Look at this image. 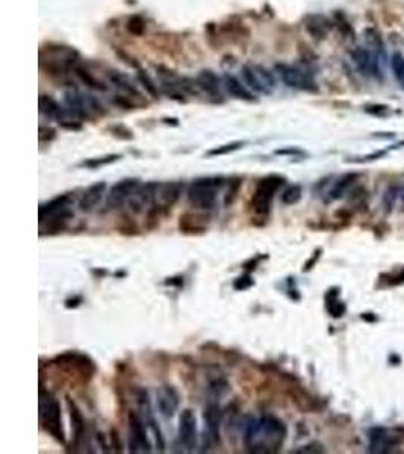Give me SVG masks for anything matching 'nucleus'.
<instances>
[{
    "instance_id": "e433bc0d",
    "label": "nucleus",
    "mask_w": 404,
    "mask_h": 454,
    "mask_svg": "<svg viewBox=\"0 0 404 454\" xmlns=\"http://www.w3.org/2000/svg\"><path fill=\"white\" fill-rule=\"evenodd\" d=\"M328 297H331V301H328V312H331L333 318H339V316H343L345 312L344 303L332 297V294H328Z\"/></svg>"
},
{
    "instance_id": "ea45409f",
    "label": "nucleus",
    "mask_w": 404,
    "mask_h": 454,
    "mask_svg": "<svg viewBox=\"0 0 404 454\" xmlns=\"http://www.w3.org/2000/svg\"><path fill=\"white\" fill-rule=\"evenodd\" d=\"M239 185H241L239 181H237V184H232V182H230V188H229V191H227V194H226V200H225V203H226L227 206L232 205V203L237 200L238 191H239Z\"/></svg>"
},
{
    "instance_id": "a19ab883",
    "label": "nucleus",
    "mask_w": 404,
    "mask_h": 454,
    "mask_svg": "<svg viewBox=\"0 0 404 454\" xmlns=\"http://www.w3.org/2000/svg\"><path fill=\"white\" fill-rule=\"evenodd\" d=\"M40 141L41 143H49L57 136V132L52 128H44V126H40Z\"/></svg>"
},
{
    "instance_id": "bb28decb",
    "label": "nucleus",
    "mask_w": 404,
    "mask_h": 454,
    "mask_svg": "<svg viewBox=\"0 0 404 454\" xmlns=\"http://www.w3.org/2000/svg\"><path fill=\"white\" fill-rule=\"evenodd\" d=\"M356 179H357L356 174H344L343 177H339L338 181L333 184L331 191H328V198L331 200L343 198L350 191V188L355 185Z\"/></svg>"
},
{
    "instance_id": "b1692460",
    "label": "nucleus",
    "mask_w": 404,
    "mask_h": 454,
    "mask_svg": "<svg viewBox=\"0 0 404 454\" xmlns=\"http://www.w3.org/2000/svg\"><path fill=\"white\" fill-rule=\"evenodd\" d=\"M198 88L203 90L205 92H208L209 96L212 97H220L221 96V91H220V79L215 75L214 71L210 70H203L200 71V75L196 79Z\"/></svg>"
},
{
    "instance_id": "79ce46f5",
    "label": "nucleus",
    "mask_w": 404,
    "mask_h": 454,
    "mask_svg": "<svg viewBox=\"0 0 404 454\" xmlns=\"http://www.w3.org/2000/svg\"><path fill=\"white\" fill-rule=\"evenodd\" d=\"M295 453H324V448L321 443H318V442H312V443H307V446L302 447L300 450H295Z\"/></svg>"
},
{
    "instance_id": "ddd939ff",
    "label": "nucleus",
    "mask_w": 404,
    "mask_h": 454,
    "mask_svg": "<svg viewBox=\"0 0 404 454\" xmlns=\"http://www.w3.org/2000/svg\"><path fill=\"white\" fill-rule=\"evenodd\" d=\"M53 364H57L58 366H62L69 369V371H74L81 374L82 377L88 376L91 377L94 374V364L90 357L79 354V353H64L58 356Z\"/></svg>"
},
{
    "instance_id": "6e6552de",
    "label": "nucleus",
    "mask_w": 404,
    "mask_h": 454,
    "mask_svg": "<svg viewBox=\"0 0 404 454\" xmlns=\"http://www.w3.org/2000/svg\"><path fill=\"white\" fill-rule=\"evenodd\" d=\"M275 70H278L280 79L290 88H295V90H300V91H315L316 90V83H315L312 75L302 67L290 66V64H278L275 66Z\"/></svg>"
},
{
    "instance_id": "1a4fd4ad",
    "label": "nucleus",
    "mask_w": 404,
    "mask_h": 454,
    "mask_svg": "<svg viewBox=\"0 0 404 454\" xmlns=\"http://www.w3.org/2000/svg\"><path fill=\"white\" fill-rule=\"evenodd\" d=\"M140 181L133 177H126L123 181L117 182L115 185L111 186L108 197H106V206H108L111 210L121 209L127 202H129L133 193L140 188Z\"/></svg>"
},
{
    "instance_id": "20e7f679",
    "label": "nucleus",
    "mask_w": 404,
    "mask_h": 454,
    "mask_svg": "<svg viewBox=\"0 0 404 454\" xmlns=\"http://www.w3.org/2000/svg\"><path fill=\"white\" fill-rule=\"evenodd\" d=\"M285 177L278 176V174H270L267 177L261 179L256 185V189H254V193L251 196L250 200V208L253 210V214L256 215L258 218H267L270 210H271V205H273V200L278 194L279 189L285 185Z\"/></svg>"
},
{
    "instance_id": "f257e3e1",
    "label": "nucleus",
    "mask_w": 404,
    "mask_h": 454,
    "mask_svg": "<svg viewBox=\"0 0 404 454\" xmlns=\"http://www.w3.org/2000/svg\"><path fill=\"white\" fill-rule=\"evenodd\" d=\"M286 436L288 427L280 418L263 415L250 422L244 435V442L251 453L271 454L280 451Z\"/></svg>"
},
{
    "instance_id": "dca6fc26",
    "label": "nucleus",
    "mask_w": 404,
    "mask_h": 454,
    "mask_svg": "<svg viewBox=\"0 0 404 454\" xmlns=\"http://www.w3.org/2000/svg\"><path fill=\"white\" fill-rule=\"evenodd\" d=\"M158 410L164 418H173L180 406V395L174 386H161L156 393Z\"/></svg>"
},
{
    "instance_id": "c03bdc74",
    "label": "nucleus",
    "mask_w": 404,
    "mask_h": 454,
    "mask_svg": "<svg viewBox=\"0 0 404 454\" xmlns=\"http://www.w3.org/2000/svg\"><path fill=\"white\" fill-rule=\"evenodd\" d=\"M278 155H300V150H292V149H286V150H278L275 152Z\"/></svg>"
},
{
    "instance_id": "4be33fe9",
    "label": "nucleus",
    "mask_w": 404,
    "mask_h": 454,
    "mask_svg": "<svg viewBox=\"0 0 404 454\" xmlns=\"http://www.w3.org/2000/svg\"><path fill=\"white\" fill-rule=\"evenodd\" d=\"M222 83H225V87L232 97H235L238 100H244V102L254 100L253 92L246 85H244V83L237 76L230 75V73H226L225 78H222Z\"/></svg>"
},
{
    "instance_id": "72a5a7b5",
    "label": "nucleus",
    "mask_w": 404,
    "mask_h": 454,
    "mask_svg": "<svg viewBox=\"0 0 404 454\" xmlns=\"http://www.w3.org/2000/svg\"><path fill=\"white\" fill-rule=\"evenodd\" d=\"M391 68L394 73L396 79L404 85V56L400 54H394L391 58Z\"/></svg>"
},
{
    "instance_id": "0eeeda50",
    "label": "nucleus",
    "mask_w": 404,
    "mask_h": 454,
    "mask_svg": "<svg viewBox=\"0 0 404 454\" xmlns=\"http://www.w3.org/2000/svg\"><path fill=\"white\" fill-rule=\"evenodd\" d=\"M246 85L259 94H271L275 88V79L273 73L259 64H247L241 68Z\"/></svg>"
},
{
    "instance_id": "c756f323",
    "label": "nucleus",
    "mask_w": 404,
    "mask_h": 454,
    "mask_svg": "<svg viewBox=\"0 0 404 454\" xmlns=\"http://www.w3.org/2000/svg\"><path fill=\"white\" fill-rule=\"evenodd\" d=\"M328 23L321 16H311L306 18V29L314 38H324L328 30Z\"/></svg>"
},
{
    "instance_id": "a211bd4d",
    "label": "nucleus",
    "mask_w": 404,
    "mask_h": 454,
    "mask_svg": "<svg viewBox=\"0 0 404 454\" xmlns=\"http://www.w3.org/2000/svg\"><path fill=\"white\" fill-rule=\"evenodd\" d=\"M106 193V184L105 182H95L93 185H90L87 189H85L81 200H79V209L82 213H91L93 209H95L102 198Z\"/></svg>"
},
{
    "instance_id": "423d86ee",
    "label": "nucleus",
    "mask_w": 404,
    "mask_h": 454,
    "mask_svg": "<svg viewBox=\"0 0 404 454\" xmlns=\"http://www.w3.org/2000/svg\"><path fill=\"white\" fill-rule=\"evenodd\" d=\"M66 104L74 114L82 120H88L94 115H103L105 109L102 103L91 94H85L81 91H69L66 92Z\"/></svg>"
},
{
    "instance_id": "aec40b11",
    "label": "nucleus",
    "mask_w": 404,
    "mask_h": 454,
    "mask_svg": "<svg viewBox=\"0 0 404 454\" xmlns=\"http://www.w3.org/2000/svg\"><path fill=\"white\" fill-rule=\"evenodd\" d=\"M71 205V196L69 194H62L58 196L55 198L49 200V202L42 203L38 209V221L42 223V221H46L47 218H50L52 215H55L64 209H69V206Z\"/></svg>"
},
{
    "instance_id": "473e14b6",
    "label": "nucleus",
    "mask_w": 404,
    "mask_h": 454,
    "mask_svg": "<svg viewBox=\"0 0 404 454\" xmlns=\"http://www.w3.org/2000/svg\"><path fill=\"white\" fill-rule=\"evenodd\" d=\"M119 160H121V155H108V156H102V157H93V160L85 161L83 167L91 168V170H95V168L109 165L112 162H117Z\"/></svg>"
},
{
    "instance_id": "a878e982",
    "label": "nucleus",
    "mask_w": 404,
    "mask_h": 454,
    "mask_svg": "<svg viewBox=\"0 0 404 454\" xmlns=\"http://www.w3.org/2000/svg\"><path fill=\"white\" fill-rule=\"evenodd\" d=\"M67 405H69V409H70V418H71V429L74 431V441H76V443H78L81 441V438L83 436L85 421H83V417L81 414L79 407L76 406V403H74V401L70 397H67Z\"/></svg>"
},
{
    "instance_id": "f03ea898",
    "label": "nucleus",
    "mask_w": 404,
    "mask_h": 454,
    "mask_svg": "<svg viewBox=\"0 0 404 454\" xmlns=\"http://www.w3.org/2000/svg\"><path fill=\"white\" fill-rule=\"evenodd\" d=\"M225 186L222 177H200L188 186V202L191 206L203 210L214 209L217 205V196Z\"/></svg>"
},
{
    "instance_id": "9d476101",
    "label": "nucleus",
    "mask_w": 404,
    "mask_h": 454,
    "mask_svg": "<svg viewBox=\"0 0 404 454\" xmlns=\"http://www.w3.org/2000/svg\"><path fill=\"white\" fill-rule=\"evenodd\" d=\"M147 424L145 421L131 412L129 414V448L131 453H150L152 443L147 436Z\"/></svg>"
},
{
    "instance_id": "a18cd8bd",
    "label": "nucleus",
    "mask_w": 404,
    "mask_h": 454,
    "mask_svg": "<svg viewBox=\"0 0 404 454\" xmlns=\"http://www.w3.org/2000/svg\"><path fill=\"white\" fill-rule=\"evenodd\" d=\"M177 277H172L170 280H165L167 285H184V279L179 277V280H176Z\"/></svg>"
},
{
    "instance_id": "393cba45",
    "label": "nucleus",
    "mask_w": 404,
    "mask_h": 454,
    "mask_svg": "<svg viewBox=\"0 0 404 454\" xmlns=\"http://www.w3.org/2000/svg\"><path fill=\"white\" fill-rule=\"evenodd\" d=\"M205 217L194 215V214H184L179 220V229L184 234H201L206 230V225L203 221Z\"/></svg>"
},
{
    "instance_id": "f8f14e48",
    "label": "nucleus",
    "mask_w": 404,
    "mask_h": 454,
    "mask_svg": "<svg viewBox=\"0 0 404 454\" xmlns=\"http://www.w3.org/2000/svg\"><path fill=\"white\" fill-rule=\"evenodd\" d=\"M197 419L191 409H184L179 417V439L180 443L188 450L193 451L197 446Z\"/></svg>"
},
{
    "instance_id": "cd10ccee",
    "label": "nucleus",
    "mask_w": 404,
    "mask_h": 454,
    "mask_svg": "<svg viewBox=\"0 0 404 454\" xmlns=\"http://www.w3.org/2000/svg\"><path fill=\"white\" fill-rule=\"evenodd\" d=\"M74 75H76L78 79L83 83V85H87L90 90H94V91H106V90H108V87H106L99 78H95L88 68L76 66V67H74Z\"/></svg>"
},
{
    "instance_id": "7c9ffc66",
    "label": "nucleus",
    "mask_w": 404,
    "mask_h": 454,
    "mask_svg": "<svg viewBox=\"0 0 404 454\" xmlns=\"http://www.w3.org/2000/svg\"><path fill=\"white\" fill-rule=\"evenodd\" d=\"M302 196H303V189L300 185H291L290 188H286L283 194H282V203L283 205H288V206H292V205H297L302 200Z\"/></svg>"
},
{
    "instance_id": "4468645a",
    "label": "nucleus",
    "mask_w": 404,
    "mask_h": 454,
    "mask_svg": "<svg viewBox=\"0 0 404 454\" xmlns=\"http://www.w3.org/2000/svg\"><path fill=\"white\" fill-rule=\"evenodd\" d=\"M158 188H159L158 182H148L145 185H140V188L136 189L129 202H127L131 213L141 214L147 208H152L156 202Z\"/></svg>"
},
{
    "instance_id": "5701e85b",
    "label": "nucleus",
    "mask_w": 404,
    "mask_h": 454,
    "mask_svg": "<svg viewBox=\"0 0 404 454\" xmlns=\"http://www.w3.org/2000/svg\"><path fill=\"white\" fill-rule=\"evenodd\" d=\"M108 80L112 83L114 87H117L121 92H124V96H127V97L135 96V97L140 99V91L136 90L132 79L129 76H126L124 73L112 70L108 73Z\"/></svg>"
},
{
    "instance_id": "37998d69",
    "label": "nucleus",
    "mask_w": 404,
    "mask_h": 454,
    "mask_svg": "<svg viewBox=\"0 0 404 454\" xmlns=\"http://www.w3.org/2000/svg\"><path fill=\"white\" fill-rule=\"evenodd\" d=\"M82 303V297H74V299H69L66 301L67 308H78V306Z\"/></svg>"
},
{
    "instance_id": "39448f33",
    "label": "nucleus",
    "mask_w": 404,
    "mask_h": 454,
    "mask_svg": "<svg viewBox=\"0 0 404 454\" xmlns=\"http://www.w3.org/2000/svg\"><path fill=\"white\" fill-rule=\"evenodd\" d=\"M40 422L42 429L55 438L58 442H66L62 429L61 405L59 401L46 390H40Z\"/></svg>"
},
{
    "instance_id": "2eb2a0df",
    "label": "nucleus",
    "mask_w": 404,
    "mask_h": 454,
    "mask_svg": "<svg viewBox=\"0 0 404 454\" xmlns=\"http://www.w3.org/2000/svg\"><path fill=\"white\" fill-rule=\"evenodd\" d=\"M184 193V184L179 182H168V184H159L158 194H156V202L152 206L156 213H162L165 209L173 208L177 202L180 196Z\"/></svg>"
},
{
    "instance_id": "412c9836",
    "label": "nucleus",
    "mask_w": 404,
    "mask_h": 454,
    "mask_svg": "<svg viewBox=\"0 0 404 454\" xmlns=\"http://www.w3.org/2000/svg\"><path fill=\"white\" fill-rule=\"evenodd\" d=\"M73 218V213L70 209H64L61 213L52 215L50 218H47L46 221H42L40 225H44L46 226H41V235H53V234H58V232L64 230L67 227V225L70 223V220Z\"/></svg>"
},
{
    "instance_id": "6ab92c4d",
    "label": "nucleus",
    "mask_w": 404,
    "mask_h": 454,
    "mask_svg": "<svg viewBox=\"0 0 404 454\" xmlns=\"http://www.w3.org/2000/svg\"><path fill=\"white\" fill-rule=\"evenodd\" d=\"M203 419H205V427L209 433L210 439L220 441V429H221V422H222V414L221 409L217 403H209L205 407L203 412Z\"/></svg>"
},
{
    "instance_id": "2f4dec72",
    "label": "nucleus",
    "mask_w": 404,
    "mask_h": 454,
    "mask_svg": "<svg viewBox=\"0 0 404 454\" xmlns=\"http://www.w3.org/2000/svg\"><path fill=\"white\" fill-rule=\"evenodd\" d=\"M136 78H138V82H140L141 85H143V88H144L148 94H150V96H152L153 99H158V97H159V90H158V85L155 83V80H153L150 76L147 75L145 71H143V70L138 71Z\"/></svg>"
},
{
    "instance_id": "9b49d317",
    "label": "nucleus",
    "mask_w": 404,
    "mask_h": 454,
    "mask_svg": "<svg viewBox=\"0 0 404 454\" xmlns=\"http://www.w3.org/2000/svg\"><path fill=\"white\" fill-rule=\"evenodd\" d=\"M352 59L359 71L369 78H380V58L369 47H356L352 52Z\"/></svg>"
},
{
    "instance_id": "58836bf2",
    "label": "nucleus",
    "mask_w": 404,
    "mask_h": 454,
    "mask_svg": "<svg viewBox=\"0 0 404 454\" xmlns=\"http://www.w3.org/2000/svg\"><path fill=\"white\" fill-rule=\"evenodd\" d=\"M144 20L141 17H133L129 20V23H127V29H129V32L133 35H141L144 32Z\"/></svg>"
},
{
    "instance_id": "f3484780",
    "label": "nucleus",
    "mask_w": 404,
    "mask_h": 454,
    "mask_svg": "<svg viewBox=\"0 0 404 454\" xmlns=\"http://www.w3.org/2000/svg\"><path fill=\"white\" fill-rule=\"evenodd\" d=\"M369 451L376 454H385L394 450L398 443L400 438L394 433H391L386 429H373L369 431Z\"/></svg>"
},
{
    "instance_id": "4c0bfd02",
    "label": "nucleus",
    "mask_w": 404,
    "mask_h": 454,
    "mask_svg": "<svg viewBox=\"0 0 404 454\" xmlns=\"http://www.w3.org/2000/svg\"><path fill=\"white\" fill-rule=\"evenodd\" d=\"M254 285V280L251 279L250 274H242V276L237 277L235 282H233V288L237 291H247Z\"/></svg>"
},
{
    "instance_id": "f704fd0d",
    "label": "nucleus",
    "mask_w": 404,
    "mask_h": 454,
    "mask_svg": "<svg viewBox=\"0 0 404 454\" xmlns=\"http://www.w3.org/2000/svg\"><path fill=\"white\" fill-rule=\"evenodd\" d=\"M241 147H244V143L242 141H235V143H230V144H222V145H218L215 147V149H212L208 152V156H225V155H229V153H233V152H237L239 150Z\"/></svg>"
},
{
    "instance_id": "c9c22d12",
    "label": "nucleus",
    "mask_w": 404,
    "mask_h": 454,
    "mask_svg": "<svg viewBox=\"0 0 404 454\" xmlns=\"http://www.w3.org/2000/svg\"><path fill=\"white\" fill-rule=\"evenodd\" d=\"M386 203L389 206L396 205H404V185L403 186H394L391 188L386 193Z\"/></svg>"
},
{
    "instance_id": "49530a36",
    "label": "nucleus",
    "mask_w": 404,
    "mask_h": 454,
    "mask_svg": "<svg viewBox=\"0 0 404 454\" xmlns=\"http://www.w3.org/2000/svg\"><path fill=\"white\" fill-rule=\"evenodd\" d=\"M396 279H397V283H404V270L398 274V276H397Z\"/></svg>"
},
{
    "instance_id": "7ed1b4c3",
    "label": "nucleus",
    "mask_w": 404,
    "mask_h": 454,
    "mask_svg": "<svg viewBox=\"0 0 404 454\" xmlns=\"http://www.w3.org/2000/svg\"><path fill=\"white\" fill-rule=\"evenodd\" d=\"M79 54L71 47L49 46L40 50V67L50 75H62L78 66Z\"/></svg>"
},
{
    "instance_id": "c85d7f7f",
    "label": "nucleus",
    "mask_w": 404,
    "mask_h": 454,
    "mask_svg": "<svg viewBox=\"0 0 404 454\" xmlns=\"http://www.w3.org/2000/svg\"><path fill=\"white\" fill-rule=\"evenodd\" d=\"M38 108H40L41 115H44V117H47V119L57 120L62 107L52 96H49V94H41L40 99H38Z\"/></svg>"
}]
</instances>
